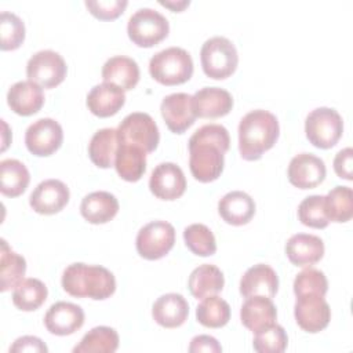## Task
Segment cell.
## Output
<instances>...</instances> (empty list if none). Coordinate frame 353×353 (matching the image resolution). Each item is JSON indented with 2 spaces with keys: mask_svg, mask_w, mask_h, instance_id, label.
Returning <instances> with one entry per match:
<instances>
[{
  "mask_svg": "<svg viewBox=\"0 0 353 353\" xmlns=\"http://www.w3.org/2000/svg\"><path fill=\"white\" fill-rule=\"evenodd\" d=\"M62 288L76 298L106 299L116 291V279L110 270L101 265L76 262L62 273Z\"/></svg>",
  "mask_w": 353,
  "mask_h": 353,
  "instance_id": "cell-2",
  "label": "cell"
},
{
  "mask_svg": "<svg viewBox=\"0 0 353 353\" xmlns=\"http://www.w3.org/2000/svg\"><path fill=\"white\" fill-rule=\"evenodd\" d=\"M186 247L199 256H210L216 251L214 233L203 223H192L183 230Z\"/></svg>",
  "mask_w": 353,
  "mask_h": 353,
  "instance_id": "cell-37",
  "label": "cell"
},
{
  "mask_svg": "<svg viewBox=\"0 0 353 353\" xmlns=\"http://www.w3.org/2000/svg\"><path fill=\"white\" fill-rule=\"evenodd\" d=\"M298 218L305 226L314 229L327 228L330 221L325 214L324 196L313 194L305 197L298 205Z\"/></svg>",
  "mask_w": 353,
  "mask_h": 353,
  "instance_id": "cell-38",
  "label": "cell"
},
{
  "mask_svg": "<svg viewBox=\"0 0 353 353\" xmlns=\"http://www.w3.org/2000/svg\"><path fill=\"white\" fill-rule=\"evenodd\" d=\"M48 290L39 279L22 280L12 292V303L23 312H33L39 309L47 299Z\"/></svg>",
  "mask_w": 353,
  "mask_h": 353,
  "instance_id": "cell-34",
  "label": "cell"
},
{
  "mask_svg": "<svg viewBox=\"0 0 353 353\" xmlns=\"http://www.w3.org/2000/svg\"><path fill=\"white\" fill-rule=\"evenodd\" d=\"M190 353H200V352H208V353H219L222 352V346L219 342L211 336V335H197L190 341L189 345Z\"/></svg>",
  "mask_w": 353,
  "mask_h": 353,
  "instance_id": "cell-46",
  "label": "cell"
},
{
  "mask_svg": "<svg viewBox=\"0 0 353 353\" xmlns=\"http://www.w3.org/2000/svg\"><path fill=\"white\" fill-rule=\"evenodd\" d=\"M288 336L279 324H272L255 332L252 346L258 353H281L287 349Z\"/></svg>",
  "mask_w": 353,
  "mask_h": 353,
  "instance_id": "cell-39",
  "label": "cell"
},
{
  "mask_svg": "<svg viewBox=\"0 0 353 353\" xmlns=\"http://www.w3.org/2000/svg\"><path fill=\"white\" fill-rule=\"evenodd\" d=\"M119 347V334L114 328L99 325L90 330L73 347L74 353H113Z\"/></svg>",
  "mask_w": 353,
  "mask_h": 353,
  "instance_id": "cell-33",
  "label": "cell"
},
{
  "mask_svg": "<svg viewBox=\"0 0 353 353\" xmlns=\"http://www.w3.org/2000/svg\"><path fill=\"white\" fill-rule=\"evenodd\" d=\"M189 314V303L176 292L164 294L152 306L153 320L164 328L181 327Z\"/></svg>",
  "mask_w": 353,
  "mask_h": 353,
  "instance_id": "cell-23",
  "label": "cell"
},
{
  "mask_svg": "<svg viewBox=\"0 0 353 353\" xmlns=\"http://www.w3.org/2000/svg\"><path fill=\"white\" fill-rule=\"evenodd\" d=\"M175 243V229L170 222L152 221L142 226L137 234L138 254L149 261L165 256Z\"/></svg>",
  "mask_w": 353,
  "mask_h": 353,
  "instance_id": "cell-8",
  "label": "cell"
},
{
  "mask_svg": "<svg viewBox=\"0 0 353 353\" xmlns=\"http://www.w3.org/2000/svg\"><path fill=\"white\" fill-rule=\"evenodd\" d=\"M285 254L295 266H312L323 258L324 243L319 236L296 233L287 240Z\"/></svg>",
  "mask_w": 353,
  "mask_h": 353,
  "instance_id": "cell-21",
  "label": "cell"
},
{
  "mask_svg": "<svg viewBox=\"0 0 353 353\" xmlns=\"http://www.w3.org/2000/svg\"><path fill=\"white\" fill-rule=\"evenodd\" d=\"M277 117L263 109L248 112L239 123V152L244 160H259L279 138Z\"/></svg>",
  "mask_w": 353,
  "mask_h": 353,
  "instance_id": "cell-1",
  "label": "cell"
},
{
  "mask_svg": "<svg viewBox=\"0 0 353 353\" xmlns=\"http://www.w3.org/2000/svg\"><path fill=\"white\" fill-rule=\"evenodd\" d=\"M277 310L272 298L254 295L245 298L240 309V320L245 328L258 332L276 323Z\"/></svg>",
  "mask_w": 353,
  "mask_h": 353,
  "instance_id": "cell-20",
  "label": "cell"
},
{
  "mask_svg": "<svg viewBox=\"0 0 353 353\" xmlns=\"http://www.w3.org/2000/svg\"><path fill=\"white\" fill-rule=\"evenodd\" d=\"M84 324V310L81 306L59 301L50 306L44 316V325L48 332L59 336L72 335Z\"/></svg>",
  "mask_w": 353,
  "mask_h": 353,
  "instance_id": "cell-17",
  "label": "cell"
},
{
  "mask_svg": "<svg viewBox=\"0 0 353 353\" xmlns=\"http://www.w3.org/2000/svg\"><path fill=\"white\" fill-rule=\"evenodd\" d=\"M279 290V277L273 268L256 263L245 270L240 280V294L244 298L263 295L273 298Z\"/></svg>",
  "mask_w": 353,
  "mask_h": 353,
  "instance_id": "cell-19",
  "label": "cell"
},
{
  "mask_svg": "<svg viewBox=\"0 0 353 353\" xmlns=\"http://www.w3.org/2000/svg\"><path fill=\"white\" fill-rule=\"evenodd\" d=\"M114 168L124 181H139L146 171V152L138 146L119 143Z\"/></svg>",
  "mask_w": 353,
  "mask_h": 353,
  "instance_id": "cell-29",
  "label": "cell"
},
{
  "mask_svg": "<svg viewBox=\"0 0 353 353\" xmlns=\"http://www.w3.org/2000/svg\"><path fill=\"white\" fill-rule=\"evenodd\" d=\"M84 4L95 18L102 21H112L124 12L128 1L127 0H99V1L85 0Z\"/></svg>",
  "mask_w": 353,
  "mask_h": 353,
  "instance_id": "cell-43",
  "label": "cell"
},
{
  "mask_svg": "<svg viewBox=\"0 0 353 353\" xmlns=\"http://www.w3.org/2000/svg\"><path fill=\"white\" fill-rule=\"evenodd\" d=\"M170 23L167 18L153 8H139L128 19L127 33L138 47H153L167 37Z\"/></svg>",
  "mask_w": 353,
  "mask_h": 353,
  "instance_id": "cell-5",
  "label": "cell"
},
{
  "mask_svg": "<svg viewBox=\"0 0 353 353\" xmlns=\"http://www.w3.org/2000/svg\"><path fill=\"white\" fill-rule=\"evenodd\" d=\"M196 319L207 328H221L230 319V306L225 299L216 295H208L197 305Z\"/></svg>",
  "mask_w": 353,
  "mask_h": 353,
  "instance_id": "cell-35",
  "label": "cell"
},
{
  "mask_svg": "<svg viewBox=\"0 0 353 353\" xmlns=\"http://www.w3.org/2000/svg\"><path fill=\"white\" fill-rule=\"evenodd\" d=\"M63 141V131L58 121L43 117L32 123L25 132V145L28 150L39 157L55 153Z\"/></svg>",
  "mask_w": 353,
  "mask_h": 353,
  "instance_id": "cell-11",
  "label": "cell"
},
{
  "mask_svg": "<svg viewBox=\"0 0 353 353\" xmlns=\"http://www.w3.org/2000/svg\"><path fill=\"white\" fill-rule=\"evenodd\" d=\"M201 68L205 76L223 80L232 76L239 63V55L234 44L223 37L214 36L204 41L200 51Z\"/></svg>",
  "mask_w": 353,
  "mask_h": 353,
  "instance_id": "cell-4",
  "label": "cell"
},
{
  "mask_svg": "<svg viewBox=\"0 0 353 353\" xmlns=\"http://www.w3.org/2000/svg\"><path fill=\"white\" fill-rule=\"evenodd\" d=\"M328 291V281L325 274L314 268H307L296 274L294 280V292L295 295L303 294H319L325 295Z\"/></svg>",
  "mask_w": 353,
  "mask_h": 353,
  "instance_id": "cell-41",
  "label": "cell"
},
{
  "mask_svg": "<svg viewBox=\"0 0 353 353\" xmlns=\"http://www.w3.org/2000/svg\"><path fill=\"white\" fill-rule=\"evenodd\" d=\"M159 3H160L161 6H164V7L171 8L172 11H176V12L182 11L185 7H188V6L190 4L189 0H181V1H174V0H171V1H163V0H160Z\"/></svg>",
  "mask_w": 353,
  "mask_h": 353,
  "instance_id": "cell-47",
  "label": "cell"
},
{
  "mask_svg": "<svg viewBox=\"0 0 353 353\" xmlns=\"http://www.w3.org/2000/svg\"><path fill=\"white\" fill-rule=\"evenodd\" d=\"M149 189L161 200L179 199L186 190V178L183 171L175 163H160L150 174Z\"/></svg>",
  "mask_w": 353,
  "mask_h": 353,
  "instance_id": "cell-13",
  "label": "cell"
},
{
  "mask_svg": "<svg viewBox=\"0 0 353 353\" xmlns=\"http://www.w3.org/2000/svg\"><path fill=\"white\" fill-rule=\"evenodd\" d=\"M197 142L216 145L226 153L230 146V137H229L228 130L223 125L205 124L193 132V135L189 138L188 143H197Z\"/></svg>",
  "mask_w": 353,
  "mask_h": 353,
  "instance_id": "cell-42",
  "label": "cell"
},
{
  "mask_svg": "<svg viewBox=\"0 0 353 353\" xmlns=\"http://www.w3.org/2000/svg\"><path fill=\"white\" fill-rule=\"evenodd\" d=\"M160 110L168 130L174 134L185 132L196 120L192 95L186 92H174L164 97Z\"/></svg>",
  "mask_w": 353,
  "mask_h": 353,
  "instance_id": "cell-14",
  "label": "cell"
},
{
  "mask_svg": "<svg viewBox=\"0 0 353 353\" xmlns=\"http://www.w3.org/2000/svg\"><path fill=\"white\" fill-rule=\"evenodd\" d=\"M352 161H353V149L345 148L335 154L334 159V171L339 178L352 181Z\"/></svg>",
  "mask_w": 353,
  "mask_h": 353,
  "instance_id": "cell-44",
  "label": "cell"
},
{
  "mask_svg": "<svg viewBox=\"0 0 353 353\" xmlns=\"http://www.w3.org/2000/svg\"><path fill=\"white\" fill-rule=\"evenodd\" d=\"M117 148H119L117 130L102 128L92 135L88 143V156L91 161L99 168L114 167Z\"/></svg>",
  "mask_w": 353,
  "mask_h": 353,
  "instance_id": "cell-30",
  "label": "cell"
},
{
  "mask_svg": "<svg viewBox=\"0 0 353 353\" xmlns=\"http://www.w3.org/2000/svg\"><path fill=\"white\" fill-rule=\"evenodd\" d=\"M225 277L221 269L211 263H203L193 269L189 276L188 287L196 299H203L208 295H215L222 291Z\"/></svg>",
  "mask_w": 353,
  "mask_h": 353,
  "instance_id": "cell-28",
  "label": "cell"
},
{
  "mask_svg": "<svg viewBox=\"0 0 353 353\" xmlns=\"http://www.w3.org/2000/svg\"><path fill=\"white\" fill-rule=\"evenodd\" d=\"M70 197L69 188L59 179H46L30 193L29 204L37 214L52 215L63 210Z\"/></svg>",
  "mask_w": 353,
  "mask_h": 353,
  "instance_id": "cell-15",
  "label": "cell"
},
{
  "mask_svg": "<svg viewBox=\"0 0 353 353\" xmlns=\"http://www.w3.org/2000/svg\"><path fill=\"white\" fill-rule=\"evenodd\" d=\"M327 170L324 161L312 153H299L290 161L287 175L288 181L299 189H313L325 178Z\"/></svg>",
  "mask_w": 353,
  "mask_h": 353,
  "instance_id": "cell-16",
  "label": "cell"
},
{
  "mask_svg": "<svg viewBox=\"0 0 353 353\" xmlns=\"http://www.w3.org/2000/svg\"><path fill=\"white\" fill-rule=\"evenodd\" d=\"M66 62L61 54L52 50H41L33 54L26 63V76L41 88H54L66 77Z\"/></svg>",
  "mask_w": 353,
  "mask_h": 353,
  "instance_id": "cell-9",
  "label": "cell"
},
{
  "mask_svg": "<svg viewBox=\"0 0 353 353\" xmlns=\"http://www.w3.org/2000/svg\"><path fill=\"white\" fill-rule=\"evenodd\" d=\"M116 130L119 143L138 146L146 153L154 152L160 141L157 124L150 114L143 112L127 114Z\"/></svg>",
  "mask_w": 353,
  "mask_h": 353,
  "instance_id": "cell-7",
  "label": "cell"
},
{
  "mask_svg": "<svg viewBox=\"0 0 353 353\" xmlns=\"http://www.w3.org/2000/svg\"><path fill=\"white\" fill-rule=\"evenodd\" d=\"M0 33L3 51L17 50L25 40V25L22 19L14 12L3 11L0 14Z\"/></svg>",
  "mask_w": 353,
  "mask_h": 353,
  "instance_id": "cell-40",
  "label": "cell"
},
{
  "mask_svg": "<svg viewBox=\"0 0 353 353\" xmlns=\"http://www.w3.org/2000/svg\"><path fill=\"white\" fill-rule=\"evenodd\" d=\"M149 73L160 84H182L193 74V59L186 50L181 47H168L150 58Z\"/></svg>",
  "mask_w": 353,
  "mask_h": 353,
  "instance_id": "cell-3",
  "label": "cell"
},
{
  "mask_svg": "<svg viewBox=\"0 0 353 353\" xmlns=\"http://www.w3.org/2000/svg\"><path fill=\"white\" fill-rule=\"evenodd\" d=\"M305 132L313 146L330 149L342 137L343 120L335 109L317 108L306 116Z\"/></svg>",
  "mask_w": 353,
  "mask_h": 353,
  "instance_id": "cell-6",
  "label": "cell"
},
{
  "mask_svg": "<svg viewBox=\"0 0 353 353\" xmlns=\"http://www.w3.org/2000/svg\"><path fill=\"white\" fill-rule=\"evenodd\" d=\"M192 105L196 117L218 119L232 110L233 98L230 92L223 88L204 87L192 95Z\"/></svg>",
  "mask_w": 353,
  "mask_h": 353,
  "instance_id": "cell-18",
  "label": "cell"
},
{
  "mask_svg": "<svg viewBox=\"0 0 353 353\" xmlns=\"http://www.w3.org/2000/svg\"><path fill=\"white\" fill-rule=\"evenodd\" d=\"M296 324L306 332L316 334L323 331L331 320V309L323 295H298L294 306Z\"/></svg>",
  "mask_w": 353,
  "mask_h": 353,
  "instance_id": "cell-12",
  "label": "cell"
},
{
  "mask_svg": "<svg viewBox=\"0 0 353 353\" xmlns=\"http://www.w3.org/2000/svg\"><path fill=\"white\" fill-rule=\"evenodd\" d=\"M328 221L347 222L353 215V193L349 186H335L324 196Z\"/></svg>",
  "mask_w": 353,
  "mask_h": 353,
  "instance_id": "cell-36",
  "label": "cell"
},
{
  "mask_svg": "<svg viewBox=\"0 0 353 353\" xmlns=\"http://www.w3.org/2000/svg\"><path fill=\"white\" fill-rule=\"evenodd\" d=\"M189 148V168L194 179L199 182H212L219 178L223 171L225 152L212 143H188Z\"/></svg>",
  "mask_w": 353,
  "mask_h": 353,
  "instance_id": "cell-10",
  "label": "cell"
},
{
  "mask_svg": "<svg viewBox=\"0 0 353 353\" xmlns=\"http://www.w3.org/2000/svg\"><path fill=\"white\" fill-rule=\"evenodd\" d=\"M125 103V94L121 88L110 83L97 84L87 95L88 110L98 117L116 114Z\"/></svg>",
  "mask_w": 353,
  "mask_h": 353,
  "instance_id": "cell-24",
  "label": "cell"
},
{
  "mask_svg": "<svg viewBox=\"0 0 353 353\" xmlns=\"http://www.w3.org/2000/svg\"><path fill=\"white\" fill-rule=\"evenodd\" d=\"M102 79L105 83L114 84L123 91H130L139 81V66L130 57L116 55L103 63Z\"/></svg>",
  "mask_w": 353,
  "mask_h": 353,
  "instance_id": "cell-27",
  "label": "cell"
},
{
  "mask_svg": "<svg viewBox=\"0 0 353 353\" xmlns=\"http://www.w3.org/2000/svg\"><path fill=\"white\" fill-rule=\"evenodd\" d=\"M7 103L19 116L34 114L44 103L43 88L30 80L17 81L7 92Z\"/></svg>",
  "mask_w": 353,
  "mask_h": 353,
  "instance_id": "cell-22",
  "label": "cell"
},
{
  "mask_svg": "<svg viewBox=\"0 0 353 353\" xmlns=\"http://www.w3.org/2000/svg\"><path fill=\"white\" fill-rule=\"evenodd\" d=\"M30 181L26 165L17 159H4L0 161V190L7 197L22 194Z\"/></svg>",
  "mask_w": 353,
  "mask_h": 353,
  "instance_id": "cell-31",
  "label": "cell"
},
{
  "mask_svg": "<svg viewBox=\"0 0 353 353\" xmlns=\"http://www.w3.org/2000/svg\"><path fill=\"white\" fill-rule=\"evenodd\" d=\"M10 352H12V353H21V352H44V353H47L48 347L40 338L32 336V335H25V336L15 339V342L10 347Z\"/></svg>",
  "mask_w": 353,
  "mask_h": 353,
  "instance_id": "cell-45",
  "label": "cell"
},
{
  "mask_svg": "<svg viewBox=\"0 0 353 353\" xmlns=\"http://www.w3.org/2000/svg\"><path fill=\"white\" fill-rule=\"evenodd\" d=\"M119 211V200L114 194L98 190L84 196L80 204V212L85 221L94 225L112 221Z\"/></svg>",
  "mask_w": 353,
  "mask_h": 353,
  "instance_id": "cell-26",
  "label": "cell"
},
{
  "mask_svg": "<svg viewBox=\"0 0 353 353\" xmlns=\"http://www.w3.org/2000/svg\"><path fill=\"white\" fill-rule=\"evenodd\" d=\"M218 212L226 223L241 226L252 219L255 214V201L243 190H232L219 200Z\"/></svg>",
  "mask_w": 353,
  "mask_h": 353,
  "instance_id": "cell-25",
  "label": "cell"
},
{
  "mask_svg": "<svg viewBox=\"0 0 353 353\" xmlns=\"http://www.w3.org/2000/svg\"><path fill=\"white\" fill-rule=\"evenodd\" d=\"M26 273V261L22 255L12 251L7 241L1 240L0 254V290L3 292L15 288Z\"/></svg>",
  "mask_w": 353,
  "mask_h": 353,
  "instance_id": "cell-32",
  "label": "cell"
}]
</instances>
